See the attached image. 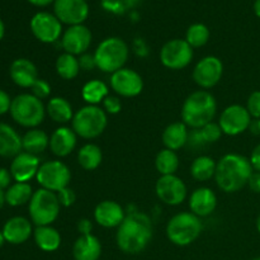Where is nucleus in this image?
<instances>
[{"label": "nucleus", "mask_w": 260, "mask_h": 260, "mask_svg": "<svg viewBox=\"0 0 260 260\" xmlns=\"http://www.w3.org/2000/svg\"><path fill=\"white\" fill-rule=\"evenodd\" d=\"M152 238L151 221L141 212L126 216L117 228L116 241L118 248L126 254H139Z\"/></svg>", "instance_id": "nucleus-1"}, {"label": "nucleus", "mask_w": 260, "mask_h": 260, "mask_svg": "<svg viewBox=\"0 0 260 260\" xmlns=\"http://www.w3.org/2000/svg\"><path fill=\"white\" fill-rule=\"evenodd\" d=\"M253 174V167L248 157L239 154H228L217 162L215 179L218 188L226 193L243 189Z\"/></svg>", "instance_id": "nucleus-2"}, {"label": "nucleus", "mask_w": 260, "mask_h": 260, "mask_svg": "<svg viewBox=\"0 0 260 260\" xmlns=\"http://www.w3.org/2000/svg\"><path fill=\"white\" fill-rule=\"evenodd\" d=\"M217 111L216 99L210 91L197 90L188 95L182 107V119L188 127L200 129L213 121Z\"/></svg>", "instance_id": "nucleus-3"}, {"label": "nucleus", "mask_w": 260, "mask_h": 260, "mask_svg": "<svg viewBox=\"0 0 260 260\" xmlns=\"http://www.w3.org/2000/svg\"><path fill=\"white\" fill-rule=\"evenodd\" d=\"M128 46L118 37L106 38L94 52L96 68L103 73L113 74L121 70L128 58Z\"/></svg>", "instance_id": "nucleus-4"}, {"label": "nucleus", "mask_w": 260, "mask_h": 260, "mask_svg": "<svg viewBox=\"0 0 260 260\" xmlns=\"http://www.w3.org/2000/svg\"><path fill=\"white\" fill-rule=\"evenodd\" d=\"M201 218L193 212H180L173 216L167 225V236L174 245L187 246L194 243L202 233Z\"/></svg>", "instance_id": "nucleus-5"}, {"label": "nucleus", "mask_w": 260, "mask_h": 260, "mask_svg": "<svg viewBox=\"0 0 260 260\" xmlns=\"http://www.w3.org/2000/svg\"><path fill=\"white\" fill-rule=\"evenodd\" d=\"M9 113L20 126L36 128L45 119L46 108L42 101L36 98L33 94L24 93L13 99Z\"/></svg>", "instance_id": "nucleus-6"}, {"label": "nucleus", "mask_w": 260, "mask_h": 260, "mask_svg": "<svg viewBox=\"0 0 260 260\" xmlns=\"http://www.w3.org/2000/svg\"><path fill=\"white\" fill-rule=\"evenodd\" d=\"M108 118L106 111L98 106H85L79 109L73 117L71 128L81 139L91 140L101 136L106 129Z\"/></svg>", "instance_id": "nucleus-7"}, {"label": "nucleus", "mask_w": 260, "mask_h": 260, "mask_svg": "<svg viewBox=\"0 0 260 260\" xmlns=\"http://www.w3.org/2000/svg\"><path fill=\"white\" fill-rule=\"evenodd\" d=\"M60 202L57 193L48 189L36 190L29 201L30 221L36 226H48L55 222L60 213Z\"/></svg>", "instance_id": "nucleus-8"}, {"label": "nucleus", "mask_w": 260, "mask_h": 260, "mask_svg": "<svg viewBox=\"0 0 260 260\" xmlns=\"http://www.w3.org/2000/svg\"><path fill=\"white\" fill-rule=\"evenodd\" d=\"M36 178H37L38 184L43 189L57 193L69 185L71 179V172L65 162L58 161V160H51V161L41 164Z\"/></svg>", "instance_id": "nucleus-9"}, {"label": "nucleus", "mask_w": 260, "mask_h": 260, "mask_svg": "<svg viewBox=\"0 0 260 260\" xmlns=\"http://www.w3.org/2000/svg\"><path fill=\"white\" fill-rule=\"evenodd\" d=\"M193 58V47L185 40L169 41L160 51V60L165 68L170 70H182L187 68Z\"/></svg>", "instance_id": "nucleus-10"}, {"label": "nucleus", "mask_w": 260, "mask_h": 260, "mask_svg": "<svg viewBox=\"0 0 260 260\" xmlns=\"http://www.w3.org/2000/svg\"><path fill=\"white\" fill-rule=\"evenodd\" d=\"M30 30L38 41L43 43H53L62 33V23L55 14L40 12L30 19Z\"/></svg>", "instance_id": "nucleus-11"}, {"label": "nucleus", "mask_w": 260, "mask_h": 260, "mask_svg": "<svg viewBox=\"0 0 260 260\" xmlns=\"http://www.w3.org/2000/svg\"><path fill=\"white\" fill-rule=\"evenodd\" d=\"M222 74V61L216 56H206L193 69V80L201 88L211 89L221 80Z\"/></svg>", "instance_id": "nucleus-12"}, {"label": "nucleus", "mask_w": 260, "mask_h": 260, "mask_svg": "<svg viewBox=\"0 0 260 260\" xmlns=\"http://www.w3.org/2000/svg\"><path fill=\"white\" fill-rule=\"evenodd\" d=\"M156 196L161 202L169 206H178L187 197V187L184 182L175 174L161 175L155 185Z\"/></svg>", "instance_id": "nucleus-13"}, {"label": "nucleus", "mask_w": 260, "mask_h": 260, "mask_svg": "<svg viewBox=\"0 0 260 260\" xmlns=\"http://www.w3.org/2000/svg\"><path fill=\"white\" fill-rule=\"evenodd\" d=\"M250 122L251 116L249 114L248 109L240 104H233L223 109L218 124L223 134L229 136H236L246 131L250 126Z\"/></svg>", "instance_id": "nucleus-14"}, {"label": "nucleus", "mask_w": 260, "mask_h": 260, "mask_svg": "<svg viewBox=\"0 0 260 260\" xmlns=\"http://www.w3.org/2000/svg\"><path fill=\"white\" fill-rule=\"evenodd\" d=\"M111 88L118 95L132 98L139 95L144 89V80L137 71L122 68L111 75Z\"/></svg>", "instance_id": "nucleus-15"}, {"label": "nucleus", "mask_w": 260, "mask_h": 260, "mask_svg": "<svg viewBox=\"0 0 260 260\" xmlns=\"http://www.w3.org/2000/svg\"><path fill=\"white\" fill-rule=\"evenodd\" d=\"M53 12L61 23L78 25L88 18L89 5L85 0H55Z\"/></svg>", "instance_id": "nucleus-16"}, {"label": "nucleus", "mask_w": 260, "mask_h": 260, "mask_svg": "<svg viewBox=\"0 0 260 260\" xmlns=\"http://www.w3.org/2000/svg\"><path fill=\"white\" fill-rule=\"evenodd\" d=\"M91 43V32L84 24L70 25L61 38V46L66 53L70 55H83L86 52Z\"/></svg>", "instance_id": "nucleus-17"}, {"label": "nucleus", "mask_w": 260, "mask_h": 260, "mask_svg": "<svg viewBox=\"0 0 260 260\" xmlns=\"http://www.w3.org/2000/svg\"><path fill=\"white\" fill-rule=\"evenodd\" d=\"M40 159L37 155L29 152H20L13 159L10 164V174L15 182L27 183L37 175L40 169Z\"/></svg>", "instance_id": "nucleus-18"}, {"label": "nucleus", "mask_w": 260, "mask_h": 260, "mask_svg": "<svg viewBox=\"0 0 260 260\" xmlns=\"http://www.w3.org/2000/svg\"><path fill=\"white\" fill-rule=\"evenodd\" d=\"M124 218L126 216L123 208L114 201H103L94 210L95 222L106 229L118 228Z\"/></svg>", "instance_id": "nucleus-19"}, {"label": "nucleus", "mask_w": 260, "mask_h": 260, "mask_svg": "<svg viewBox=\"0 0 260 260\" xmlns=\"http://www.w3.org/2000/svg\"><path fill=\"white\" fill-rule=\"evenodd\" d=\"M78 141V135L70 127H58L50 137V150L58 157H65L74 151Z\"/></svg>", "instance_id": "nucleus-20"}, {"label": "nucleus", "mask_w": 260, "mask_h": 260, "mask_svg": "<svg viewBox=\"0 0 260 260\" xmlns=\"http://www.w3.org/2000/svg\"><path fill=\"white\" fill-rule=\"evenodd\" d=\"M13 83L20 88H32L38 80V71L35 63L28 58H17L12 62L9 69Z\"/></svg>", "instance_id": "nucleus-21"}, {"label": "nucleus", "mask_w": 260, "mask_h": 260, "mask_svg": "<svg viewBox=\"0 0 260 260\" xmlns=\"http://www.w3.org/2000/svg\"><path fill=\"white\" fill-rule=\"evenodd\" d=\"M32 233V223L22 216L9 218L3 228V235H4L5 241L9 244H14V245L25 243L30 238Z\"/></svg>", "instance_id": "nucleus-22"}, {"label": "nucleus", "mask_w": 260, "mask_h": 260, "mask_svg": "<svg viewBox=\"0 0 260 260\" xmlns=\"http://www.w3.org/2000/svg\"><path fill=\"white\" fill-rule=\"evenodd\" d=\"M217 206V197L215 192L207 187L197 188L189 198L190 212L198 217L210 216Z\"/></svg>", "instance_id": "nucleus-23"}, {"label": "nucleus", "mask_w": 260, "mask_h": 260, "mask_svg": "<svg viewBox=\"0 0 260 260\" xmlns=\"http://www.w3.org/2000/svg\"><path fill=\"white\" fill-rule=\"evenodd\" d=\"M102 254V244L96 236L80 235L73 246V256L75 260H98Z\"/></svg>", "instance_id": "nucleus-24"}, {"label": "nucleus", "mask_w": 260, "mask_h": 260, "mask_svg": "<svg viewBox=\"0 0 260 260\" xmlns=\"http://www.w3.org/2000/svg\"><path fill=\"white\" fill-rule=\"evenodd\" d=\"M22 150V137L12 126L0 122V156L15 157Z\"/></svg>", "instance_id": "nucleus-25"}, {"label": "nucleus", "mask_w": 260, "mask_h": 260, "mask_svg": "<svg viewBox=\"0 0 260 260\" xmlns=\"http://www.w3.org/2000/svg\"><path fill=\"white\" fill-rule=\"evenodd\" d=\"M187 124L184 122H174L169 124L162 132V144L165 147L173 151L182 149L185 144H188V134Z\"/></svg>", "instance_id": "nucleus-26"}, {"label": "nucleus", "mask_w": 260, "mask_h": 260, "mask_svg": "<svg viewBox=\"0 0 260 260\" xmlns=\"http://www.w3.org/2000/svg\"><path fill=\"white\" fill-rule=\"evenodd\" d=\"M35 241L38 248L43 251H56L61 245V235L52 226H37L33 231Z\"/></svg>", "instance_id": "nucleus-27"}, {"label": "nucleus", "mask_w": 260, "mask_h": 260, "mask_svg": "<svg viewBox=\"0 0 260 260\" xmlns=\"http://www.w3.org/2000/svg\"><path fill=\"white\" fill-rule=\"evenodd\" d=\"M48 117L56 123H68L73 121L74 112L73 107L69 103L68 99L61 98V96H55L48 101L47 107H46Z\"/></svg>", "instance_id": "nucleus-28"}, {"label": "nucleus", "mask_w": 260, "mask_h": 260, "mask_svg": "<svg viewBox=\"0 0 260 260\" xmlns=\"http://www.w3.org/2000/svg\"><path fill=\"white\" fill-rule=\"evenodd\" d=\"M22 146L25 152L38 155L50 147V137L42 129L32 128L22 137Z\"/></svg>", "instance_id": "nucleus-29"}, {"label": "nucleus", "mask_w": 260, "mask_h": 260, "mask_svg": "<svg viewBox=\"0 0 260 260\" xmlns=\"http://www.w3.org/2000/svg\"><path fill=\"white\" fill-rule=\"evenodd\" d=\"M33 190L28 183H14L5 190V203L12 207L23 206L30 201L33 196Z\"/></svg>", "instance_id": "nucleus-30"}, {"label": "nucleus", "mask_w": 260, "mask_h": 260, "mask_svg": "<svg viewBox=\"0 0 260 260\" xmlns=\"http://www.w3.org/2000/svg\"><path fill=\"white\" fill-rule=\"evenodd\" d=\"M217 162L210 156H198L190 165V174L196 180L207 182L215 177Z\"/></svg>", "instance_id": "nucleus-31"}, {"label": "nucleus", "mask_w": 260, "mask_h": 260, "mask_svg": "<svg viewBox=\"0 0 260 260\" xmlns=\"http://www.w3.org/2000/svg\"><path fill=\"white\" fill-rule=\"evenodd\" d=\"M103 154L98 145L95 144H86L79 150L78 152V161L83 169L94 170L102 164Z\"/></svg>", "instance_id": "nucleus-32"}, {"label": "nucleus", "mask_w": 260, "mask_h": 260, "mask_svg": "<svg viewBox=\"0 0 260 260\" xmlns=\"http://www.w3.org/2000/svg\"><path fill=\"white\" fill-rule=\"evenodd\" d=\"M81 96L89 106H96L108 96V86L103 81L94 79L83 86Z\"/></svg>", "instance_id": "nucleus-33"}, {"label": "nucleus", "mask_w": 260, "mask_h": 260, "mask_svg": "<svg viewBox=\"0 0 260 260\" xmlns=\"http://www.w3.org/2000/svg\"><path fill=\"white\" fill-rule=\"evenodd\" d=\"M79 71H80V63H79V58H76V56L63 52L56 60V73L65 80L75 79Z\"/></svg>", "instance_id": "nucleus-34"}, {"label": "nucleus", "mask_w": 260, "mask_h": 260, "mask_svg": "<svg viewBox=\"0 0 260 260\" xmlns=\"http://www.w3.org/2000/svg\"><path fill=\"white\" fill-rule=\"evenodd\" d=\"M155 167L160 173V175H172L179 168V157L175 151L169 149H164L159 151L155 159Z\"/></svg>", "instance_id": "nucleus-35"}, {"label": "nucleus", "mask_w": 260, "mask_h": 260, "mask_svg": "<svg viewBox=\"0 0 260 260\" xmlns=\"http://www.w3.org/2000/svg\"><path fill=\"white\" fill-rule=\"evenodd\" d=\"M210 40V29L202 23H194L190 25L185 35V41L190 45V47H202Z\"/></svg>", "instance_id": "nucleus-36"}, {"label": "nucleus", "mask_w": 260, "mask_h": 260, "mask_svg": "<svg viewBox=\"0 0 260 260\" xmlns=\"http://www.w3.org/2000/svg\"><path fill=\"white\" fill-rule=\"evenodd\" d=\"M200 134L202 136L205 144H213V142L218 141L222 136V129H221L220 124L215 123V122H210L208 124L203 126L200 128Z\"/></svg>", "instance_id": "nucleus-37"}, {"label": "nucleus", "mask_w": 260, "mask_h": 260, "mask_svg": "<svg viewBox=\"0 0 260 260\" xmlns=\"http://www.w3.org/2000/svg\"><path fill=\"white\" fill-rule=\"evenodd\" d=\"M30 89H32V93L30 94H33V95H35L36 98L40 99V101L48 98L51 94V85L47 81L43 80V79H38Z\"/></svg>", "instance_id": "nucleus-38"}, {"label": "nucleus", "mask_w": 260, "mask_h": 260, "mask_svg": "<svg viewBox=\"0 0 260 260\" xmlns=\"http://www.w3.org/2000/svg\"><path fill=\"white\" fill-rule=\"evenodd\" d=\"M249 114L253 118H260V91H254L250 94L248 99V106H246Z\"/></svg>", "instance_id": "nucleus-39"}, {"label": "nucleus", "mask_w": 260, "mask_h": 260, "mask_svg": "<svg viewBox=\"0 0 260 260\" xmlns=\"http://www.w3.org/2000/svg\"><path fill=\"white\" fill-rule=\"evenodd\" d=\"M57 198L61 206H63V207H70V206H73L75 203L76 194L71 188L66 187L63 189H61L60 192H57Z\"/></svg>", "instance_id": "nucleus-40"}, {"label": "nucleus", "mask_w": 260, "mask_h": 260, "mask_svg": "<svg viewBox=\"0 0 260 260\" xmlns=\"http://www.w3.org/2000/svg\"><path fill=\"white\" fill-rule=\"evenodd\" d=\"M103 107H104V109H106L107 113L117 114L119 111H121V108H122L121 99H119L118 96L108 95L103 101Z\"/></svg>", "instance_id": "nucleus-41"}, {"label": "nucleus", "mask_w": 260, "mask_h": 260, "mask_svg": "<svg viewBox=\"0 0 260 260\" xmlns=\"http://www.w3.org/2000/svg\"><path fill=\"white\" fill-rule=\"evenodd\" d=\"M79 63H80V69L83 70H93L94 68H96L95 58H94V55H89V53H83L80 55V58H79Z\"/></svg>", "instance_id": "nucleus-42"}, {"label": "nucleus", "mask_w": 260, "mask_h": 260, "mask_svg": "<svg viewBox=\"0 0 260 260\" xmlns=\"http://www.w3.org/2000/svg\"><path fill=\"white\" fill-rule=\"evenodd\" d=\"M12 101L13 99H10L9 94L0 89V116H3V114L8 113L10 111Z\"/></svg>", "instance_id": "nucleus-43"}, {"label": "nucleus", "mask_w": 260, "mask_h": 260, "mask_svg": "<svg viewBox=\"0 0 260 260\" xmlns=\"http://www.w3.org/2000/svg\"><path fill=\"white\" fill-rule=\"evenodd\" d=\"M12 174H10V170L7 169H0V190L8 189L10 187V183H12Z\"/></svg>", "instance_id": "nucleus-44"}, {"label": "nucleus", "mask_w": 260, "mask_h": 260, "mask_svg": "<svg viewBox=\"0 0 260 260\" xmlns=\"http://www.w3.org/2000/svg\"><path fill=\"white\" fill-rule=\"evenodd\" d=\"M93 230V223L88 218H81L78 221V231L80 233V235H89L91 234Z\"/></svg>", "instance_id": "nucleus-45"}, {"label": "nucleus", "mask_w": 260, "mask_h": 260, "mask_svg": "<svg viewBox=\"0 0 260 260\" xmlns=\"http://www.w3.org/2000/svg\"><path fill=\"white\" fill-rule=\"evenodd\" d=\"M249 188H250L253 192L255 193H260V172L253 173L248 182Z\"/></svg>", "instance_id": "nucleus-46"}, {"label": "nucleus", "mask_w": 260, "mask_h": 260, "mask_svg": "<svg viewBox=\"0 0 260 260\" xmlns=\"http://www.w3.org/2000/svg\"><path fill=\"white\" fill-rule=\"evenodd\" d=\"M249 160H250V164L253 167V169H255L256 172H260V144L253 150Z\"/></svg>", "instance_id": "nucleus-47"}, {"label": "nucleus", "mask_w": 260, "mask_h": 260, "mask_svg": "<svg viewBox=\"0 0 260 260\" xmlns=\"http://www.w3.org/2000/svg\"><path fill=\"white\" fill-rule=\"evenodd\" d=\"M251 134L254 135H260V118H254L251 119L250 126H249Z\"/></svg>", "instance_id": "nucleus-48"}, {"label": "nucleus", "mask_w": 260, "mask_h": 260, "mask_svg": "<svg viewBox=\"0 0 260 260\" xmlns=\"http://www.w3.org/2000/svg\"><path fill=\"white\" fill-rule=\"evenodd\" d=\"M28 2L36 7H47V5L55 3V0H28Z\"/></svg>", "instance_id": "nucleus-49"}, {"label": "nucleus", "mask_w": 260, "mask_h": 260, "mask_svg": "<svg viewBox=\"0 0 260 260\" xmlns=\"http://www.w3.org/2000/svg\"><path fill=\"white\" fill-rule=\"evenodd\" d=\"M254 12H255L256 17L260 18V0H255L254 3Z\"/></svg>", "instance_id": "nucleus-50"}, {"label": "nucleus", "mask_w": 260, "mask_h": 260, "mask_svg": "<svg viewBox=\"0 0 260 260\" xmlns=\"http://www.w3.org/2000/svg\"><path fill=\"white\" fill-rule=\"evenodd\" d=\"M4 203H5V192L0 190V210H2V207L4 206Z\"/></svg>", "instance_id": "nucleus-51"}, {"label": "nucleus", "mask_w": 260, "mask_h": 260, "mask_svg": "<svg viewBox=\"0 0 260 260\" xmlns=\"http://www.w3.org/2000/svg\"><path fill=\"white\" fill-rule=\"evenodd\" d=\"M4 33H5V25L4 23H3V20L0 19V40L4 37Z\"/></svg>", "instance_id": "nucleus-52"}, {"label": "nucleus", "mask_w": 260, "mask_h": 260, "mask_svg": "<svg viewBox=\"0 0 260 260\" xmlns=\"http://www.w3.org/2000/svg\"><path fill=\"white\" fill-rule=\"evenodd\" d=\"M4 241H5V238H4V235H3V231H0V248L3 246Z\"/></svg>", "instance_id": "nucleus-53"}, {"label": "nucleus", "mask_w": 260, "mask_h": 260, "mask_svg": "<svg viewBox=\"0 0 260 260\" xmlns=\"http://www.w3.org/2000/svg\"><path fill=\"white\" fill-rule=\"evenodd\" d=\"M256 229H258V231L260 233V215L258 216V220H256Z\"/></svg>", "instance_id": "nucleus-54"}, {"label": "nucleus", "mask_w": 260, "mask_h": 260, "mask_svg": "<svg viewBox=\"0 0 260 260\" xmlns=\"http://www.w3.org/2000/svg\"><path fill=\"white\" fill-rule=\"evenodd\" d=\"M253 260H260V256H259V258H255V259H253Z\"/></svg>", "instance_id": "nucleus-55"}]
</instances>
